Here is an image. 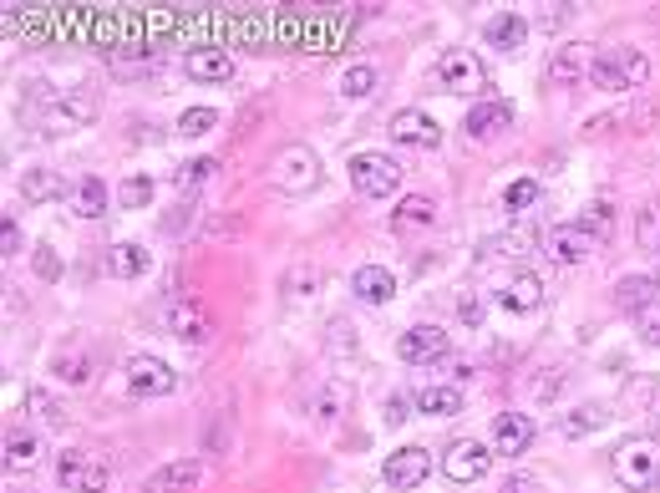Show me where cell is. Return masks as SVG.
<instances>
[{"label":"cell","mask_w":660,"mask_h":493,"mask_svg":"<svg viewBox=\"0 0 660 493\" xmlns=\"http://www.w3.org/2000/svg\"><path fill=\"white\" fill-rule=\"evenodd\" d=\"M36 275H41V280H57V275H61V254L57 250H51V244H36Z\"/></svg>","instance_id":"cell-42"},{"label":"cell","mask_w":660,"mask_h":493,"mask_svg":"<svg viewBox=\"0 0 660 493\" xmlns=\"http://www.w3.org/2000/svg\"><path fill=\"white\" fill-rule=\"evenodd\" d=\"M51 372H57L61 382H87L92 366H87V357H57L51 361Z\"/></svg>","instance_id":"cell-41"},{"label":"cell","mask_w":660,"mask_h":493,"mask_svg":"<svg viewBox=\"0 0 660 493\" xmlns=\"http://www.w3.org/2000/svg\"><path fill=\"white\" fill-rule=\"evenodd\" d=\"M386 422H407V402H401V397H396V402L386 407Z\"/></svg>","instance_id":"cell-47"},{"label":"cell","mask_w":660,"mask_h":493,"mask_svg":"<svg viewBox=\"0 0 660 493\" xmlns=\"http://www.w3.org/2000/svg\"><path fill=\"white\" fill-rule=\"evenodd\" d=\"M646 418H650V437L660 443V382L650 387V407H646Z\"/></svg>","instance_id":"cell-46"},{"label":"cell","mask_w":660,"mask_h":493,"mask_svg":"<svg viewBox=\"0 0 660 493\" xmlns=\"http://www.w3.org/2000/svg\"><path fill=\"white\" fill-rule=\"evenodd\" d=\"M483 36H488V46H499V51H518V46L528 41V21L514 11H503L483 26Z\"/></svg>","instance_id":"cell-23"},{"label":"cell","mask_w":660,"mask_h":493,"mask_svg":"<svg viewBox=\"0 0 660 493\" xmlns=\"http://www.w3.org/2000/svg\"><path fill=\"white\" fill-rule=\"evenodd\" d=\"M427 473H432V453L427 448H396V453H386V464H382V479L401 493L422 489Z\"/></svg>","instance_id":"cell-13"},{"label":"cell","mask_w":660,"mask_h":493,"mask_svg":"<svg viewBox=\"0 0 660 493\" xmlns=\"http://www.w3.org/2000/svg\"><path fill=\"white\" fill-rule=\"evenodd\" d=\"M635 330H640V341H646V346H660V300L635 315Z\"/></svg>","instance_id":"cell-39"},{"label":"cell","mask_w":660,"mask_h":493,"mask_svg":"<svg viewBox=\"0 0 660 493\" xmlns=\"http://www.w3.org/2000/svg\"><path fill=\"white\" fill-rule=\"evenodd\" d=\"M579 225H585L595 240H604V235H610V204H589V209L579 214Z\"/></svg>","instance_id":"cell-40"},{"label":"cell","mask_w":660,"mask_h":493,"mask_svg":"<svg viewBox=\"0 0 660 493\" xmlns=\"http://www.w3.org/2000/svg\"><path fill=\"white\" fill-rule=\"evenodd\" d=\"M610 422V412H604L600 402H589V407H574V412H564V437H585V433H595V428H604Z\"/></svg>","instance_id":"cell-30"},{"label":"cell","mask_w":660,"mask_h":493,"mask_svg":"<svg viewBox=\"0 0 660 493\" xmlns=\"http://www.w3.org/2000/svg\"><path fill=\"white\" fill-rule=\"evenodd\" d=\"M214 107H189V112H183V118H178V133L183 137H199V133H208V128H214Z\"/></svg>","instance_id":"cell-38"},{"label":"cell","mask_w":660,"mask_h":493,"mask_svg":"<svg viewBox=\"0 0 660 493\" xmlns=\"http://www.w3.org/2000/svg\"><path fill=\"white\" fill-rule=\"evenodd\" d=\"M168 336H178L183 346H204L214 336V315L199 296H178L168 300Z\"/></svg>","instance_id":"cell-10"},{"label":"cell","mask_w":660,"mask_h":493,"mask_svg":"<svg viewBox=\"0 0 660 493\" xmlns=\"http://www.w3.org/2000/svg\"><path fill=\"white\" fill-rule=\"evenodd\" d=\"M57 483L67 493H112V468H107L97 453L67 448L57 458Z\"/></svg>","instance_id":"cell-6"},{"label":"cell","mask_w":660,"mask_h":493,"mask_svg":"<svg viewBox=\"0 0 660 493\" xmlns=\"http://www.w3.org/2000/svg\"><path fill=\"white\" fill-rule=\"evenodd\" d=\"M635 244L646 254H660V204H646L635 214Z\"/></svg>","instance_id":"cell-31"},{"label":"cell","mask_w":660,"mask_h":493,"mask_svg":"<svg viewBox=\"0 0 660 493\" xmlns=\"http://www.w3.org/2000/svg\"><path fill=\"white\" fill-rule=\"evenodd\" d=\"M610 468H615L620 489L656 493L660 489V443L656 437H625V443L610 453Z\"/></svg>","instance_id":"cell-1"},{"label":"cell","mask_w":660,"mask_h":493,"mask_svg":"<svg viewBox=\"0 0 660 493\" xmlns=\"http://www.w3.org/2000/svg\"><path fill=\"white\" fill-rule=\"evenodd\" d=\"M503 493H528V483H524V479H514V483H508V489H503Z\"/></svg>","instance_id":"cell-49"},{"label":"cell","mask_w":660,"mask_h":493,"mask_svg":"<svg viewBox=\"0 0 660 493\" xmlns=\"http://www.w3.org/2000/svg\"><path fill=\"white\" fill-rule=\"evenodd\" d=\"M371 87H376V67L371 61H356V67L340 72V97H367Z\"/></svg>","instance_id":"cell-33"},{"label":"cell","mask_w":660,"mask_h":493,"mask_svg":"<svg viewBox=\"0 0 660 493\" xmlns=\"http://www.w3.org/2000/svg\"><path fill=\"white\" fill-rule=\"evenodd\" d=\"M147 265H153V254L143 244H112L107 250V275H118V280H137V275H147Z\"/></svg>","instance_id":"cell-24"},{"label":"cell","mask_w":660,"mask_h":493,"mask_svg":"<svg viewBox=\"0 0 660 493\" xmlns=\"http://www.w3.org/2000/svg\"><path fill=\"white\" fill-rule=\"evenodd\" d=\"M417 412H427V418H453V412H463V392L457 387H422L417 392Z\"/></svg>","instance_id":"cell-28"},{"label":"cell","mask_w":660,"mask_h":493,"mask_svg":"<svg viewBox=\"0 0 660 493\" xmlns=\"http://www.w3.org/2000/svg\"><path fill=\"white\" fill-rule=\"evenodd\" d=\"M463 321H468V326H478V300H463Z\"/></svg>","instance_id":"cell-48"},{"label":"cell","mask_w":660,"mask_h":493,"mask_svg":"<svg viewBox=\"0 0 660 493\" xmlns=\"http://www.w3.org/2000/svg\"><path fill=\"white\" fill-rule=\"evenodd\" d=\"M589 67H595V51H589V46H554V57H549V82H554V87H579V82H589Z\"/></svg>","instance_id":"cell-17"},{"label":"cell","mask_w":660,"mask_h":493,"mask_svg":"<svg viewBox=\"0 0 660 493\" xmlns=\"http://www.w3.org/2000/svg\"><path fill=\"white\" fill-rule=\"evenodd\" d=\"M351 183L361 199H392L401 189V164H396L392 153H356Z\"/></svg>","instance_id":"cell-7"},{"label":"cell","mask_w":660,"mask_h":493,"mask_svg":"<svg viewBox=\"0 0 660 493\" xmlns=\"http://www.w3.org/2000/svg\"><path fill=\"white\" fill-rule=\"evenodd\" d=\"M183 72L193 82H229L235 76V57L224 46H193L189 57H183Z\"/></svg>","instance_id":"cell-18"},{"label":"cell","mask_w":660,"mask_h":493,"mask_svg":"<svg viewBox=\"0 0 660 493\" xmlns=\"http://www.w3.org/2000/svg\"><path fill=\"white\" fill-rule=\"evenodd\" d=\"M346 407H351V387H346V382H331V387L315 397V418H321V422H336Z\"/></svg>","instance_id":"cell-32"},{"label":"cell","mask_w":660,"mask_h":493,"mask_svg":"<svg viewBox=\"0 0 660 493\" xmlns=\"http://www.w3.org/2000/svg\"><path fill=\"white\" fill-rule=\"evenodd\" d=\"M488 468H493V453L478 437H457L442 453V479L447 483H478V479H488Z\"/></svg>","instance_id":"cell-8"},{"label":"cell","mask_w":660,"mask_h":493,"mask_svg":"<svg viewBox=\"0 0 660 493\" xmlns=\"http://www.w3.org/2000/svg\"><path fill=\"white\" fill-rule=\"evenodd\" d=\"M656 300H660L656 275H625V280L615 285V305L620 311H631V315H640L646 305H656Z\"/></svg>","instance_id":"cell-22"},{"label":"cell","mask_w":660,"mask_h":493,"mask_svg":"<svg viewBox=\"0 0 660 493\" xmlns=\"http://www.w3.org/2000/svg\"><path fill=\"white\" fill-rule=\"evenodd\" d=\"M499 305L514 315H533L543 305V280L539 275H514V280L499 290Z\"/></svg>","instance_id":"cell-19"},{"label":"cell","mask_w":660,"mask_h":493,"mask_svg":"<svg viewBox=\"0 0 660 493\" xmlns=\"http://www.w3.org/2000/svg\"><path fill=\"white\" fill-rule=\"evenodd\" d=\"M112 61H118V67H132V72H147V67L158 61V51H153V46H137L132 57H128V51H118V57H112Z\"/></svg>","instance_id":"cell-44"},{"label":"cell","mask_w":660,"mask_h":493,"mask_svg":"<svg viewBox=\"0 0 660 493\" xmlns=\"http://www.w3.org/2000/svg\"><path fill=\"white\" fill-rule=\"evenodd\" d=\"M269 183H275L285 199H305V194H315V189L325 183V168H321V158H315V148L290 143V148L275 153V164H269Z\"/></svg>","instance_id":"cell-2"},{"label":"cell","mask_w":660,"mask_h":493,"mask_svg":"<svg viewBox=\"0 0 660 493\" xmlns=\"http://www.w3.org/2000/svg\"><path fill=\"white\" fill-rule=\"evenodd\" d=\"M453 351V336L442 326H407L401 336H396V357L407 361V366H432V361H442Z\"/></svg>","instance_id":"cell-11"},{"label":"cell","mask_w":660,"mask_h":493,"mask_svg":"<svg viewBox=\"0 0 660 493\" xmlns=\"http://www.w3.org/2000/svg\"><path fill=\"white\" fill-rule=\"evenodd\" d=\"M214 173H219V158H193V164L183 168V183H189V189H199V183L214 179Z\"/></svg>","instance_id":"cell-43"},{"label":"cell","mask_w":660,"mask_h":493,"mask_svg":"<svg viewBox=\"0 0 660 493\" xmlns=\"http://www.w3.org/2000/svg\"><path fill=\"white\" fill-rule=\"evenodd\" d=\"M15 189H21V199H26V204H46V199L61 194V173H57V168H26Z\"/></svg>","instance_id":"cell-26"},{"label":"cell","mask_w":660,"mask_h":493,"mask_svg":"<svg viewBox=\"0 0 660 493\" xmlns=\"http://www.w3.org/2000/svg\"><path fill=\"white\" fill-rule=\"evenodd\" d=\"M437 87L442 92H463V97H478V92H488L493 82H488V67L478 51H468V46H447L437 57Z\"/></svg>","instance_id":"cell-4"},{"label":"cell","mask_w":660,"mask_h":493,"mask_svg":"<svg viewBox=\"0 0 660 493\" xmlns=\"http://www.w3.org/2000/svg\"><path fill=\"white\" fill-rule=\"evenodd\" d=\"M589 82L600 92H635L650 82V61H646V51H635V46H610V51H595Z\"/></svg>","instance_id":"cell-3"},{"label":"cell","mask_w":660,"mask_h":493,"mask_svg":"<svg viewBox=\"0 0 660 493\" xmlns=\"http://www.w3.org/2000/svg\"><path fill=\"white\" fill-rule=\"evenodd\" d=\"M463 128H468V137H499V133L514 128V107L508 103H478L468 118H463Z\"/></svg>","instance_id":"cell-20"},{"label":"cell","mask_w":660,"mask_h":493,"mask_svg":"<svg viewBox=\"0 0 660 493\" xmlns=\"http://www.w3.org/2000/svg\"><path fill=\"white\" fill-rule=\"evenodd\" d=\"M386 133H392V143H401V148H437L442 143L437 118H427V112H417V107H401Z\"/></svg>","instance_id":"cell-15"},{"label":"cell","mask_w":660,"mask_h":493,"mask_svg":"<svg viewBox=\"0 0 660 493\" xmlns=\"http://www.w3.org/2000/svg\"><path fill=\"white\" fill-rule=\"evenodd\" d=\"M72 209L82 214V219H103L107 214V183L97 179V173H87V179L72 189Z\"/></svg>","instance_id":"cell-27"},{"label":"cell","mask_w":660,"mask_h":493,"mask_svg":"<svg viewBox=\"0 0 660 493\" xmlns=\"http://www.w3.org/2000/svg\"><path fill=\"white\" fill-rule=\"evenodd\" d=\"M122 376H128V392H132V397H168V392L178 387V372H173V366H168L163 357H147V351L128 357Z\"/></svg>","instance_id":"cell-9"},{"label":"cell","mask_w":660,"mask_h":493,"mask_svg":"<svg viewBox=\"0 0 660 493\" xmlns=\"http://www.w3.org/2000/svg\"><path fill=\"white\" fill-rule=\"evenodd\" d=\"M118 199H122V209H147V204H153V179H143V173L122 179Z\"/></svg>","instance_id":"cell-34"},{"label":"cell","mask_w":660,"mask_h":493,"mask_svg":"<svg viewBox=\"0 0 660 493\" xmlns=\"http://www.w3.org/2000/svg\"><path fill=\"white\" fill-rule=\"evenodd\" d=\"M5 493H36V489H5Z\"/></svg>","instance_id":"cell-50"},{"label":"cell","mask_w":660,"mask_h":493,"mask_svg":"<svg viewBox=\"0 0 660 493\" xmlns=\"http://www.w3.org/2000/svg\"><path fill=\"white\" fill-rule=\"evenodd\" d=\"M41 464V437L36 433H5V473H31Z\"/></svg>","instance_id":"cell-25"},{"label":"cell","mask_w":660,"mask_h":493,"mask_svg":"<svg viewBox=\"0 0 660 493\" xmlns=\"http://www.w3.org/2000/svg\"><path fill=\"white\" fill-rule=\"evenodd\" d=\"M97 112H103V92L92 87V82H76V87H67V92H57V97H51V107H46V128H51V133L87 128Z\"/></svg>","instance_id":"cell-5"},{"label":"cell","mask_w":660,"mask_h":493,"mask_svg":"<svg viewBox=\"0 0 660 493\" xmlns=\"http://www.w3.org/2000/svg\"><path fill=\"white\" fill-rule=\"evenodd\" d=\"M533 199H539V179H514L508 189H503V209H508V214H524Z\"/></svg>","instance_id":"cell-35"},{"label":"cell","mask_w":660,"mask_h":493,"mask_svg":"<svg viewBox=\"0 0 660 493\" xmlns=\"http://www.w3.org/2000/svg\"><path fill=\"white\" fill-rule=\"evenodd\" d=\"M315 285H321V269L315 265L285 269V290H290V296H315Z\"/></svg>","instance_id":"cell-36"},{"label":"cell","mask_w":660,"mask_h":493,"mask_svg":"<svg viewBox=\"0 0 660 493\" xmlns=\"http://www.w3.org/2000/svg\"><path fill=\"white\" fill-rule=\"evenodd\" d=\"M26 407L36 412V422H41V428H61V422H67V418H61V402H51L46 392H31Z\"/></svg>","instance_id":"cell-37"},{"label":"cell","mask_w":660,"mask_h":493,"mask_svg":"<svg viewBox=\"0 0 660 493\" xmlns=\"http://www.w3.org/2000/svg\"><path fill=\"white\" fill-rule=\"evenodd\" d=\"M204 479H208L204 458H178V464H163L158 473H147L143 493H193Z\"/></svg>","instance_id":"cell-14"},{"label":"cell","mask_w":660,"mask_h":493,"mask_svg":"<svg viewBox=\"0 0 660 493\" xmlns=\"http://www.w3.org/2000/svg\"><path fill=\"white\" fill-rule=\"evenodd\" d=\"M351 290L367 300V305H386V300L396 296V275L386 265H361L351 275Z\"/></svg>","instance_id":"cell-21"},{"label":"cell","mask_w":660,"mask_h":493,"mask_svg":"<svg viewBox=\"0 0 660 493\" xmlns=\"http://www.w3.org/2000/svg\"><path fill=\"white\" fill-rule=\"evenodd\" d=\"M543 250H549V260H554V265H585L589 254L600 250V240H595V235H589V229L579 225V219H574V225L549 229Z\"/></svg>","instance_id":"cell-12"},{"label":"cell","mask_w":660,"mask_h":493,"mask_svg":"<svg viewBox=\"0 0 660 493\" xmlns=\"http://www.w3.org/2000/svg\"><path fill=\"white\" fill-rule=\"evenodd\" d=\"M533 443V418L528 412H499L493 418V453L499 458H518Z\"/></svg>","instance_id":"cell-16"},{"label":"cell","mask_w":660,"mask_h":493,"mask_svg":"<svg viewBox=\"0 0 660 493\" xmlns=\"http://www.w3.org/2000/svg\"><path fill=\"white\" fill-rule=\"evenodd\" d=\"M427 225H437V209H432V199H407V204L392 214V229H396V235H407V229H427Z\"/></svg>","instance_id":"cell-29"},{"label":"cell","mask_w":660,"mask_h":493,"mask_svg":"<svg viewBox=\"0 0 660 493\" xmlns=\"http://www.w3.org/2000/svg\"><path fill=\"white\" fill-rule=\"evenodd\" d=\"M0 254H5V260H11V254H21V225H15L11 214L0 219Z\"/></svg>","instance_id":"cell-45"}]
</instances>
